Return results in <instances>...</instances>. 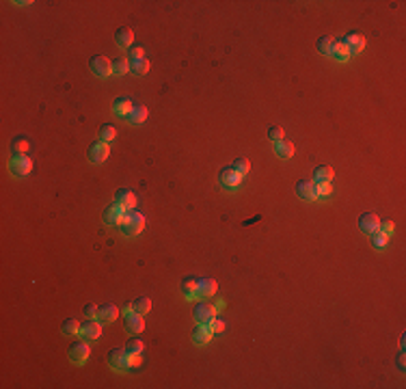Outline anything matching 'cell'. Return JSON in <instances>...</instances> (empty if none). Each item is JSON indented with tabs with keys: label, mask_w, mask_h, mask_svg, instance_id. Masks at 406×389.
I'll return each instance as SVG.
<instances>
[{
	"label": "cell",
	"mask_w": 406,
	"mask_h": 389,
	"mask_svg": "<svg viewBox=\"0 0 406 389\" xmlns=\"http://www.w3.org/2000/svg\"><path fill=\"white\" fill-rule=\"evenodd\" d=\"M121 229H123V233L128 238L139 236V233L145 229V217H143L139 210H128V212H125L123 223H121Z\"/></svg>",
	"instance_id": "obj_1"
},
{
	"label": "cell",
	"mask_w": 406,
	"mask_h": 389,
	"mask_svg": "<svg viewBox=\"0 0 406 389\" xmlns=\"http://www.w3.org/2000/svg\"><path fill=\"white\" fill-rule=\"evenodd\" d=\"M9 169L17 177H26L28 173L33 171V160L28 158L26 154H13V158H11V163H9Z\"/></svg>",
	"instance_id": "obj_2"
},
{
	"label": "cell",
	"mask_w": 406,
	"mask_h": 389,
	"mask_svg": "<svg viewBox=\"0 0 406 389\" xmlns=\"http://www.w3.org/2000/svg\"><path fill=\"white\" fill-rule=\"evenodd\" d=\"M108 363L110 368L119 370V372H125V370H130V355L125 348H112L110 355H108Z\"/></svg>",
	"instance_id": "obj_3"
},
{
	"label": "cell",
	"mask_w": 406,
	"mask_h": 389,
	"mask_svg": "<svg viewBox=\"0 0 406 389\" xmlns=\"http://www.w3.org/2000/svg\"><path fill=\"white\" fill-rule=\"evenodd\" d=\"M125 208H121L119 203H112V206H108L104 210V221H106V225H110V227H121L123 223V219H125Z\"/></svg>",
	"instance_id": "obj_4"
},
{
	"label": "cell",
	"mask_w": 406,
	"mask_h": 389,
	"mask_svg": "<svg viewBox=\"0 0 406 389\" xmlns=\"http://www.w3.org/2000/svg\"><path fill=\"white\" fill-rule=\"evenodd\" d=\"M108 156H110V147H108V143H104V141H98L89 147V160H91L93 165H102L104 160H108Z\"/></svg>",
	"instance_id": "obj_5"
},
{
	"label": "cell",
	"mask_w": 406,
	"mask_h": 389,
	"mask_svg": "<svg viewBox=\"0 0 406 389\" xmlns=\"http://www.w3.org/2000/svg\"><path fill=\"white\" fill-rule=\"evenodd\" d=\"M89 65H91V71H93L95 76H100V78L112 76V63H110L106 56H93Z\"/></svg>",
	"instance_id": "obj_6"
},
{
	"label": "cell",
	"mask_w": 406,
	"mask_h": 389,
	"mask_svg": "<svg viewBox=\"0 0 406 389\" xmlns=\"http://www.w3.org/2000/svg\"><path fill=\"white\" fill-rule=\"evenodd\" d=\"M218 179H220V184H223L225 188H238L242 184V175L234 169V167H227V169L220 171Z\"/></svg>",
	"instance_id": "obj_7"
},
{
	"label": "cell",
	"mask_w": 406,
	"mask_h": 389,
	"mask_svg": "<svg viewBox=\"0 0 406 389\" xmlns=\"http://www.w3.org/2000/svg\"><path fill=\"white\" fill-rule=\"evenodd\" d=\"M195 320H197V325H207L212 318H216V307H212V305H207V303H199L195 307Z\"/></svg>",
	"instance_id": "obj_8"
},
{
	"label": "cell",
	"mask_w": 406,
	"mask_h": 389,
	"mask_svg": "<svg viewBox=\"0 0 406 389\" xmlns=\"http://www.w3.org/2000/svg\"><path fill=\"white\" fill-rule=\"evenodd\" d=\"M359 229L372 236V233L380 231V219L376 217L374 212H365V214H363V217L359 219Z\"/></svg>",
	"instance_id": "obj_9"
},
{
	"label": "cell",
	"mask_w": 406,
	"mask_h": 389,
	"mask_svg": "<svg viewBox=\"0 0 406 389\" xmlns=\"http://www.w3.org/2000/svg\"><path fill=\"white\" fill-rule=\"evenodd\" d=\"M89 355H91V346H89L87 342H76L74 346L69 348V357H71V361L74 363H85L87 359H89Z\"/></svg>",
	"instance_id": "obj_10"
},
{
	"label": "cell",
	"mask_w": 406,
	"mask_h": 389,
	"mask_svg": "<svg viewBox=\"0 0 406 389\" xmlns=\"http://www.w3.org/2000/svg\"><path fill=\"white\" fill-rule=\"evenodd\" d=\"M296 195L301 197L303 201H313V199H318V197H315V182L301 179V182L296 184Z\"/></svg>",
	"instance_id": "obj_11"
},
{
	"label": "cell",
	"mask_w": 406,
	"mask_h": 389,
	"mask_svg": "<svg viewBox=\"0 0 406 389\" xmlns=\"http://www.w3.org/2000/svg\"><path fill=\"white\" fill-rule=\"evenodd\" d=\"M344 44L348 46V50H350V55H359V52L365 48V37L359 33H348L344 37Z\"/></svg>",
	"instance_id": "obj_12"
},
{
	"label": "cell",
	"mask_w": 406,
	"mask_h": 389,
	"mask_svg": "<svg viewBox=\"0 0 406 389\" xmlns=\"http://www.w3.org/2000/svg\"><path fill=\"white\" fill-rule=\"evenodd\" d=\"M115 41H117V46H119V48H128V50H130V48L134 46V31H132V28H128V26L117 28Z\"/></svg>",
	"instance_id": "obj_13"
},
{
	"label": "cell",
	"mask_w": 406,
	"mask_h": 389,
	"mask_svg": "<svg viewBox=\"0 0 406 389\" xmlns=\"http://www.w3.org/2000/svg\"><path fill=\"white\" fill-rule=\"evenodd\" d=\"M115 203H119V206L125 208V210H134V208H136V195H134V190H128V188L119 190L117 197H115Z\"/></svg>",
	"instance_id": "obj_14"
},
{
	"label": "cell",
	"mask_w": 406,
	"mask_h": 389,
	"mask_svg": "<svg viewBox=\"0 0 406 389\" xmlns=\"http://www.w3.org/2000/svg\"><path fill=\"white\" fill-rule=\"evenodd\" d=\"M80 333H82V337H87V339H100L102 337V325L95 322L93 318H89L85 325L80 327Z\"/></svg>",
	"instance_id": "obj_15"
},
{
	"label": "cell",
	"mask_w": 406,
	"mask_h": 389,
	"mask_svg": "<svg viewBox=\"0 0 406 389\" xmlns=\"http://www.w3.org/2000/svg\"><path fill=\"white\" fill-rule=\"evenodd\" d=\"M145 329V322H143V316L136 314V311H130L125 316V331L128 333H141Z\"/></svg>",
	"instance_id": "obj_16"
},
{
	"label": "cell",
	"mask_w": 406,
	"mask_h": 389,
	"mask_svg": "<svg viewBox=\"0 0 406 389\" xmlns=\"http://www.w3.org/2000/svg\"><path fill=\"white\" fill-rule=\"evenodd\" d=\"M212 331H210V327L207 325H197V329L193 331V342L197 346H205V344H210V339H212Z\"/></svg>",
	"instance_id": "obj_17"
},
{
	"label": "cell",
	"mask_w": 406,
	"mask_h": 389,
	"mask_svg": "<svg viewBox=\"0 0 406 389\" xmlns=\"http://www.w3.org/2000/svg\"><path fill=\"white\" fill-rule=\"evenodd\" d=\"M132 109H134V102L130 100V98H117L115 102H112V111L117 112L119 117H128L130 112H132Z\"/></svg>",
	"instance_id": "obj_18"
},
{
	"label": "cell",
	"mask_w": 406,
	"mask_h": 389,
	"mask_svg": "<svg viewBox=\"0 0 406 389\" xmlns=\"http://www.w3.org/2000/svg\"><path fill=\"white\" fill-rule=\"evenodd\" d=\"M331 56L335 58V61L339 63H346L350 58V50H348V46L344 44V39L342 41H333V46H331Z\"/></svg>",
	"instance_id": "obj_19"
},
{
	"label": "cell",
	"mask_w": 406,
	"mask_h": 389,
	"mask_svg": "<svg viewBox=\"0 0 406 389\" xmlns=\"http://www.w3.org/2000/svg\"><path fill=\"white\" fill-rule=\"evenodd\" d=\"M197 290H199V296H214L218 290L216 281L205 277V279H197Z\"/></svg>",
	"instance_id": "obj_20"
},
{
	"label": "cell",
	"mask_w": 406,
	"mask_h": 389,
	"mask_svg": "<svg viewBox=\"0 0 406 389\" xmlns=\"http://www.w3.org/2000/svg\"><path fill=\"white\" fill-rule=\"evenodd\" d=\"M100 320L102 322H112V320H117V316H119V307L117 305H112V303H106V305H102L100 307Z\"/></svg>",
	"instance_id": "obj_21"
},
{
	"label": "cell",
	"mask_w": 406,
	"mask_h": 389,
	"mask_svg": "<svg viewBox=\"0 0 406 389\" xmlns=\"http://www.w3.org/2000/svg\"><path fill=\"white\" fill-rule=\"evenodd\" d=\"M331 179H333V169H331V167L320 165L318 169H315V173H313V182L315 184H328Z\"/></svg>",
	"instance_id": "obj_22"
},
{
	"label": "cell",
	"mask_w": 406,
	"mask_h": 389,
	"mask_svg": "<svg viewBox=\"0 0 406 389\" xmlns=\"http://www.w3.org/2000/svg\"><path fill=\"white\" fill-rule=\"evenodd\" d=\"M274 152H277L279 158H292V156H294V143L279 141L277 145H274Z\"/></svg>",
	"instance_id": "obj_23"
},
{
	"label": "cell",
	"mask_w": 406,
	"mask_h": 389,
	"mask_svg": "<svg viewBox=\"0 0 406 389\" xmlns=\"http://www.w3.org/2000/svg\"><path fill=\"white\" fill-rule=\"evenodd\" d=\"M182 294L186 298H195L199 296V290H197V279H184L182 281Z\"/></svg>",
	"instance_id": "obj_24"
},
{
	"label": "cell",
	"mask_w": 406,
	"mask_h": 389,
	"mask_svg": "<svg viewBox=\"0 0 406 389\" xmlns=\"http://www.w3.org/2000/svg\"><path fill=\"white\" fill-rule=\"evenodd\" d=\"M128 119H130V123H143L147 119V109L143 104H134V109L128 115Z\"/></svg>",
	"instance_id": "obj_25"
},
{
	"label": "cell",
	"mask_w": 406,
	"mask_h": 389,
	"mask_svg": "<svg viewBox=\"0 0 406 389\" xmlns=\"http://www.w3.org/2000/svg\"><path fill=\"white\" fill-rule=\"evenodd\" d=\"M149 309H152V301H149L147 296H141L132 303V311H136V314H141V316H145Z\"/></svg>",
	"instance_id": "obj_26"
},
{
	"label": "cell",
	"mask_w": 406,
	"mask_h": 389,
	"mask_svg": "<svg viewBox=\"0 0 406 389\" xmlns=\"http://www.w3.org/2000/svg\"><path fill=\"white\" fill-rule=\"evenodd\" d=\"M130 69H132L136 76H145L147 71H149V61H147V58H139V61H130Z\"/></svg>",
	"instance_id": "obj_27"
},
{
	"label": "cell",
	"mask_w": 406,
	"mask_h": 389,
	"mask_svg": "<svg viewBox=\"0 0 406 389\" xmlns=\"http://www.w3.org/2000/svg\"><path fill=\"white\" fill-rule=\"evenodd\" d=\"M115 136H117V130H115V125H102L100 128V141H104V143H110V141H115Z\"/></svg>",
	"instance_id": "obj_28"
},
{
	"label": "cell",
	"mask_w": 406,
	"mask_h": 389,
	"mask_svg": "<svg viewBox=\"0 0 406 389\" xmlns=\"http://www.w3.org/2000/svg\"><path fill=\"white\" fill-rule=\"evenodd\" d=\"M128 71H130V61H125V58H117V61L112 63V74L125 76Z\"/></svg>",
	"instance_id": "obj_29"
},
{
	"label": "cell",
	"mask_w": 406,
	"mask_h": 389,
	"mask_svg": "<svg viewBox=\"0 0 406 389\" xmlns=\"http://www.w3.org/2000/svg\"><path fill=\"white\" fill-rule=\"evenodd\" d=\"M63 333H65V335H78V333H80V322L74 320V318L65 320V322H63Z\"/></svg>",
	"instance_id": "obj_30"
},
{
	"label": "cell",
	"mask_w": 406,
	"mask_h": 389,
	"mask_svg": "<svg viewBox=\"0 0 406 389\" xmlns=\"http://www.w3.org/2000/svg\"><path fill=\"white\" fill-rule=\"evenodd\" d=\"M28 147H31V141H28V139H15L13 143H11L13 154H26Z\"/></svg>",
	"instance_id": "obj_31"
},
{
	"label": "cell",
	"mask_w": 406,
	"mask_h": 389,
	"mask_svg": "<svg viewBox=\"0 0 406 389\" xmlns=\"http://www.w3.org/2000/svg\"><path fill=\"white\" fill-rule=\"evenodd\" d=\"M387 240H389V236H385L383 231L372 233V244H374L376 249H385V247H387Z\"/></svg>",
	"instance_id": "obj_32"
},
{
	"label": "cell",
	"mask_w": 406,
	"mask_h": 389,
	"mask_svg": "<svg viewBox=\"0 0 406 389\" xmlns=\"http://www.w3.org/2000/svg\"><path fill=\"white\" fill-rule=\"evenodd\" d=\"M331 46H333V39H331V37H320V39H318V50H320L324 56H331Z\"/></svg>",
	"instance_id": "obj_33"
},
{
	"label": "cell",
	"mask_w": 406,
	"mask_h": 389,
	"mask_svg": "<svg viewBox=\"0 0 406 389\" xmlns=\"http://www.w3.org/2000/svg\"><path fill=\"white\" fill-rule=\"evenodd\" d=\"M143 348H145V344H143L141 339H130L128 346H125V350H128L130 355H141Z\"/></svg>",
	"instance_id": "obj_34"
},
{
	"label": "cell",
	"mask_w": 406,
	"mask_h": 389,
	"mask_svg": "<svg viewBox=\"0 0 406 389\" xmlns=\"http://www.w3.org/2000/svg\"><path fill=\"white\" fill-rule=\"evenodd\" d=\"M268 139H270L272 143L283 141V128H279V125H272V128L268 130Z\"/></svg>",
	"instance_id": "obj_35"
},
{
	"label": "cell",
	"mask_w": 406,
	"mask_h": 389,
	"mask_svg": "<svg viewBox=\"0 0 406 389\" xmlns=\"http://www.w3.org/2000/svg\"><path fill=\"white\" fill-rule=\"evenodd\" d=\"M234 169L240 173V175H244V173H249V169H251V163L247 158H238L236 163H234Z\"/></svg>",
	"instance_id": "obj_36"
},
{
	"label": "cell",
	"mask_w": 406,
	"mask_h": 389,
	"mask_svg": "<svg viewBox=\"0 0 406 389\" xmlns=\"http://www.w3.org/2000/svg\"><path fill=\"white\" fill-rule=\"evenodd\" d=\"M207 327H210L212 333H223V331H225V322L220 320V318H212L210 322H207Z\"/></svg>",
	"instance_id": "obj_37"
},
{
	"label": "cell",
	"mask_w": 406,
	"mask_h": 389,
	"mask_svg": "<svg viewBox=\"0 0 406 389\" xmlns=\"http://www.w3.org/2000/svg\"><path fill=\"white\" fill-rule=\"evenodd\" d=\"M331 193H333L331 182L328 184H315V197H328Z\"/></svg>",
	"instance_id": "obj_38"
},
{
	"label": "cell",
	"mask_w": 406,
	"mask_h": 389,
	"mask_svg": "<svg viewBox=\"0 0 406 389\" xmlns=\"http://www.w3.org/2000/svg\"><path fill=\"white\" fill-rule=\"evenodd\" d=\"M143 55H145V52H143V48H141V46H132V48H130V52H128V56H132V61H139V58H145Z\"/></svg>",
	"instance_id": "obj_39"
},
{
	"label": "cell",
	"mask_w": 406,
	"mask_h": 389,
	"mask_svg": "<svg viewBox=\"0 0 406 389\" xmlns=\"http://www.w3.org/2000/svg\"><path fill=\"white\" fill-rule=\"evenodd\" d=\"M380 231H383L385 236H391V233L396 231V225H393L391 221H387V223H380Z\"/></svg>",
	"instance_id": "obj_40"
},
{
	"label": "cell",
	"mask_w": 406,
	"mask_h": 389,
	"mask_svg": "<svg viewBox=\"0 0 406 389\" xmlns=\"http://www.w3.org/2000/svg\"><path fill=\"white\" fill-rule=\"evenodd\" d=\"M98 314H100V309L95 307V305H87V307H85V316H87V318H95Z\"/></svg>",
	"instance_id": "obj_41"
},
{
	"label": "cell",
	"mask_w": 406,
	"mask_h": 389,
	"mask_svg": "<svg viewBox=\"0 0 406 389\" xmlns=\"http://www.w3.org/2000/svg\"><path fill=\"white\" fill-rule=\"evenodd\" d=\"M136 366H141V355H130V368H136Z\"/></svg>",
	"instance_id": "obj_42"
},
{
	"label": "cell",
	"mask_w": 406,
	"mask_h": 389,
	"mask_svg": "<svg viewBox=\"0 0 406 389\" xmlns=\"http://www.w3.org/2000/svg\"><path fill=\"white\" fill-rule=\"evenodd\" d=\"M398 366H400V370H404V357L400 355V359H398Z\"/></svg>",
	"instance_id": "obj_43"
}]
</instances>
